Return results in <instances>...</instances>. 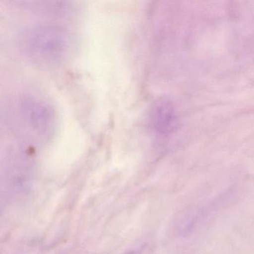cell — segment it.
Returning <instances> with one entry per match:
<instances>
[{
	"label": "cell",
	"mask_w": 254,
	"mask_h": 254,
	"mask_svg": "<svg viewBox=\"0 0 254 254\" xmlns=\"http://www.w3.org/2000/svg\"><path fill=\"white\" fill-rule=\"evenodd\" d=\"M34 44L37 50L44 54H59L64 48L65 41L62 34L53 31H45L39 35H35Z\"/></svg>",
	"instance_id": "6da1fadb"
},
{
	"label": "cell",
	"mask_w": 254,
	"mask_h": 254,
	"mask_svg": "<svg viewBox=\"0 0 254 254\" xmlns=\"http://www.w3.org/2000/svg\"><path fill=\"white\" fill-rule=\"evenodd\" d=\"M153 125L160 133L166 134L172 130L175 123V111L169 102H160L153 112Z\"/></svg>",
	"instance_id": "7a4b0ae2"
},
{
	"label": "cell",
	"mask_w": 254,
	"mask_h": 254,
	"mask_svg": "<svg viewBox=\"0 0 254 254\" xmlns=\"http://www.w3.org/2000/svg\"><path fill=\"white\" fill-rule=\"evenodd\" d=\"M123 254H140V252L136 251V250H130V251H126Z\"/></svg>",
	"instance_id": "3957f363"
}]
</instances>
